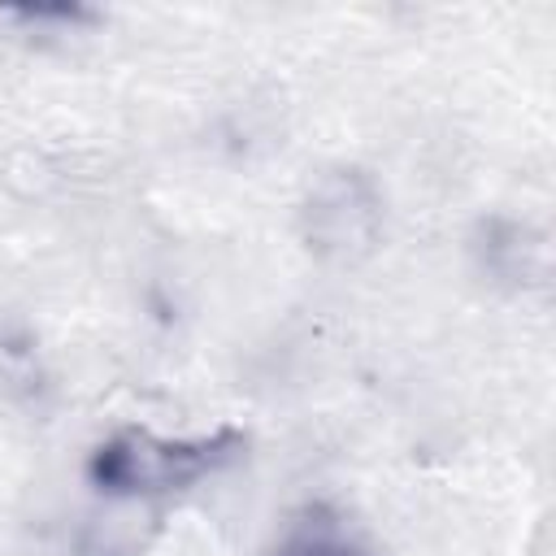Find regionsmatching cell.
<instances>
[{
	"label": "cell",
	"mask_w": 556,
	"mask_h": 556,
	"mask_svg": "<svg viewBox=\"0 0 556 556\" xmlns=\"http://www.w3.org/2000/svg\"><path fill=\"white\" fill-rule=\"evenodd\" d=\"M374 195L365 191L361 178H326L317 187V195L308 200V235H313V248L317 252H334V256H348L356 248L369 243L374 235Z\"/></svg>",
	"instance_id": "2"
},
{
	"label": "cell",
	"mask_w": 556,
	"mask_h": 556,
	"mask_svg": "<svg viewBox=\"0 0 556 556\" xmlns=\"http://www.w3.org/2000/svg\"><path fill=\"white\" fill-rule=\"evenodd\" d=\"M239 452H243V434H235V430H213V434H191V439L117 430L113 439H104L91 452L87 473L104 495L143 504L152 495L182 491L200 478L222 473Z\"/></svg>",
	"instance_id": "1"
},
{
	"label": "cell",
	"mask_w": 556,
	"mask_h": 556,
	"mask_svg": "<svg viewBox=\"0 0 556 556\" xmlns=\"http://www.w3.org/2000/svg\"><path fill=\"white\" fill-rule=\"evenodd\" d=\"M278 556H365V552L352 547V543L339 539V534H300V539H291Z\"/></svg>",
	"instance_id": "3"
}]
</instances>
